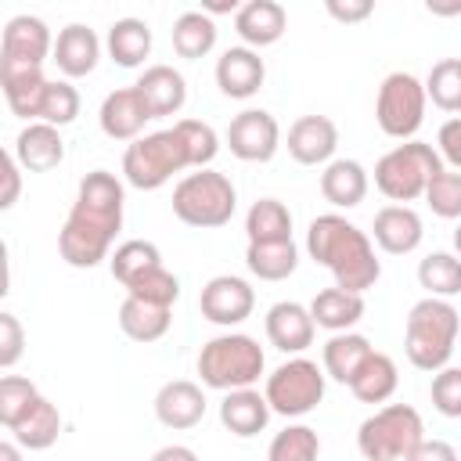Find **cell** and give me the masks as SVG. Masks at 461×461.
Here are the masks:
<instances>
[{"label": "cell", "instance_id": "obj_18", "mask_svg": "<svg viewBox=\"0 0 461 461\" xmlns=\"http://www.w3.org/2000/svg\"><path fill=\"white\" fill-rule=\"evenodd\" d=\"M47 86H50V79L43 76V65H4L0 61V90H4L7 108L18 119L40 122Z\"/></svg>", "mask_w": 461, "mask_h": 461}, {"label": "cell", "instance_id": "obj_2", "mask_svg": "<svg viewBox=\"0 0 461 461\" xmlns=\"http://www.w3.org/2000/svg\"><path fill=\"white\" fill-rule=\"evenodd\" d=\"M306 252L317 267L331 270L335 285L346 292H367L382 277L371 238L339 212H321L306 227Z\"/></svg>", "mask_w": 461, "mask_h": 461}, {"label": "cell", "instance_id": "obj_51", "mask_svg": "<svg viewBox=\"0 0 461 461\" xmlns=\"http://www.w3.org/2000/svg\"><path fill=\"white\" fill-rule=\"evenodd\" d=\"M151 461H198V454L191 447H184V443H169V447H158L151 454Z\"/></svg>", "mask_w": 461, "mask_h": 461}, {"label": "cell", "instance_id": "obj_54", "mask_svg": "<svg viewBox=\"0 0 461 461\" xmlns=\"http://www.w3.org/2000/svg\"><path fill=\"white\" fill-rule=\"evenodd\" d=\"M0 461H22V447L14 439H4L0 443Z\"/></svg>", "mask_w": 461, "mask_h": 461}, {"label": "cell", "instance_id": "obj_35", "mask_svg": "<svg viewBox=\"0 0 461 461\" xmlns=\"http://www.w3.org/2000/svg\"><path fill=\"white\" fill-rule=\"evenodd\" d=\"M245 267L259 281H285L299 267V245L295 241H267L245 249Z\"/></svg>", "mask_w": 461, "mask_h": 461}, {"label": "cell", "instance_id": "obj_40", "mask_svg": "<svg viewBox=\"0 0 461 461\" xmlns=\"http://www.w3.org/2000/svg\"><path fill=\"white\" fill-rule=\"evenodd\" d=\"M267 461H321V436L310 425H285L270 439Z\"/></svg>", "mask_w": 461, "mask_h": 461}, {"label": "cell", "instance_id": "obj_20", "mask_svg": "<svg viewBox=\"0 0 461 461\" xmlns=\"http://www.w3.org/2000/svg\"><path fill=\"white\" fill-rule=\"evenodd\" d=\"M50 58H54V65H58V72L65 79H83L101 61V40H97V32L90 25L68 22L54 40V54Z\"/></svg>", "mask_w": 461, "mask_h": 461}, {"label": "cell", "instance_id": "obj_31", "mask_svg": "<svg viewBox=\"0 0 461 461\" xmlns=\"http://www.w3.org/2000/svg\"><path fill=\"white\" fill-rule=\"evenodd\" d=\"M396 385H400L396 360H393L389 353H378V349H375V353L360 364V371L353 375L349 393H353L360 403H385V400L396 393Z\"/></svg>", "mask_w": 461, "mask_h": 461}, {"label": "cell", "instance_id": "obj_43", "mask_svg": "<svg viewBox=\"0 0 461 461\" xmlns=\"http://www.w3.org/2000/svg\"><path fill=\"white\" fill-rule=\"evenodd\" d=\"M79 90L72 86V79H50L47 86V97H43V108H40V122H50V126H68L76 122L79 115Z\"/></svg>", "mask_w": 461, "mask_h": 461}, {"label": "cell", "instance_id": "obj_29", "mask_svg": "<svg viewBox=\"0 0 461 461\" xmlns=\"http://www.w3.org/2000/svg\"><path fill=\"white\" fill-rule=\"evenodd\" d=\"M104 47H108V58L119 65V68H140L151 54V29L144 18H115L108 25V36H104Z\"/></svg>", "mask_w": 461, "mask_h": 461}, {"label": "cell", "instance_id": "obj_5", "mask_svg": "<svg viewBox=\"0 0 461 461\" xmlns=\"http://www.w3.org/2000/svg\"><path fill=\"white\" fill-rule=\"evenodd\" d=\"M238 209V187L220 169H194L184 173L173 187V216L198 230L227 227Z\"/></svg>", "mask_w": 461, "mask_h": 461}, {"label": "cell", "instance_id": "obj_52", "mask_svg": "<svg viewBox=\"0 0 461 461\" xmlns=\"http://www.w3.org/2000/svg\"><path fill=\"white\" fill-rule=\"evenodd\" d=\"M202 11H205L209 18H212V14H238L241 4H238V0H230V4H227V0H209V4H202Z\"/></svg>", "mask_w": 461, "mask_h": 461}, {"label": "cell", "instance_id": "obj_8", "mask_svg": "<svg viewBox=\"0 0 461 461\" xmlns=\"http://www.w3.org/2000/svg\"><path fill=\"white\" fill-rule=\"evenodd\" d=\"M425 439V421L411 403H385L357 429V450L364 461H403Z\"/></svg>", "mask_w": 461, "mask_h": 461}, {"label": "cell", "instance_id": "obj_14", "mask_svg": "<svg viewBox=\"0 0 461 461\" xmlns=\"http://www.w3.org/2000/svg\"><path fill=\"white\" fill-rule=\"evenodd\" d=\"M151 108L148 101L140 97L137 86H119L112 90L104 101H101V112H97V122H101V133L112 137V140H126L133 144L137 137H144V122H151Z\"/></svg>", "mask_w": 461, "mask_h": 461}, {"label": "cell", "instance_id": "obj_13", "mask_svg": "<svg viewBox=\"0 0 461 461\" xmlns=\"http://www.w3.org/2000/svg\"><path fill=\"white\" fill-rule=\"evenodd\" d=\"M54 54V40L43 18L14 14L0 32V61L4 65H43Z\"/></svg>", "mask_w": 461, "mask_h": 461}, {"label": "cell", "instance_id": "obj_12", "mask_svg": "<svg viewBox=\"0 0 461 461\" xmlns=\"http://www.w3.org/2000/svg\"><path fill=\"white\" fill-rule=\"evenodd\" d=\"M227 148L241 162H270L281 148V126L267 108H245L227 126Z\"/></svg>", "mask_w": 461, "mask_h": 461}, {"label": "cell", "instance_id": "obj_34", "mask_svg": "<svg viewBox=\"0 0 461 461\" xmlns=\"http://www.w3.org/2000/svg\"><path fill=\"white\" fill-rule=\"evenodd\" d=\"M11 436H14V443L22 450H47V447H54L58 436H61V411H58V403L40 396V403L11 429Z\"/></svg>", "mask_w": 461, "mask_h": 461}, {"label": "cell", "instance_id": "obj_48", "mask_svg": "<svg viewBox=\"0 0 461 461\" xmlns=\"http://www.w3.org/2000/svg\"><path fill=\"white\" fill-rule=\"evenodd\" d=\"M324 11L342 25H357L375 14V4L371 0H324Z\"/></svg>", "mask_w": 461, "mask_h": 461}, {"label": "cell", "instance_id": "obj_10", "mask_svg": "<svg viewBox=\"0 0 461 461\" xmlns=\"http://www.w3.org/2000/svg\"><path fill=\"white\" fill-rule=\"evenodd\" d=\"M425 83L411 72H389L375 97V122L393 140H414V133L425 122Z\"/></svg>", "mask_w": 461, "mask_h": 461}, {"label": "cell", "instance_id": "obj_37", "mask_svg": "<svg viewBox=\"0 0 461 461\" xmlns=\"http://www.w3.org/2000/svg\"><path fill=\"white\" fill-rule=\"evenodd\" d=\"M158 263H162L158 245H155V241H144V238H130V241L115 245V252L108 256V270H112V277H115L122 288H126L133 277H140L144 270L158 267Z\"/></svg>", "mask_w": 461, "mask_h": 461}, {"label": "cell", "instance_id": "obj_28", "mask_svg": "<svg viewBox=\"0 0 461 461\" xmlns=\"http://www.w3.org/2000/svg\"><path fill=\"white\" fill-rule=\"evenodd\" d=\"M371 353H375V346L367 342V335H360V331H339V335H331V339L324 342L321 367H324V375H328L331 382L349 385L353 375L360 371V364H364Z\"/></svg>", "mask_w": 461, "mask_h": 461}, {"label": "cell", "instance_id": "obj_21", "mask_svg": "<svg viewBox=\"0 0 461 461\" xmlns=\"http://www.w3.org/2000/svg\"><path fill=\"white\" fill-rule=\"evenodd\" d=\"M155 418L166 429H194L205 418V393L191 378H173L155 393Z\"/></svg>", "mask_w": 461, "mask_h": 461}, {"label": "cell", "instance_id": "obj_11", "mask_svg": "<svg viewBox=\"0 0 461 461\" xmlns=\"http://www.w3.org/2000/svg\"><path fill=\"white\" fill-rule=\"evenodd\" d=\"M198 310L205 321L220 324V328H234L241 321L252 317L256 310V288L238 277V274H216L202 285V295H198Z\"/></svg>", "mask_w": 461, "mask_h": 461}, {"label": "cell", "instance_id": "obj_22", "mask_svg": "<svg viewBox=\"0 0 461 461\" xmlns=\"http://www.w3.org/2000/svg\"><path fill=\"white\" fill-rule=\"evenodd\" d=\"M14 158L25 173H47L65 162V140L61 130L50 122H25L14 137Z\"/></svg>", "mask_w": 461, "mask_h": 461}, {"label": "cell", "instance_id": "obj_24", "mask_svg": "<svg viewBox=\"0 0 461 461\" xmlns=\"http://www.w3.org/2000/svg\"><path fill=\"white\" fill-rule=\"evenodd\" d=\"M270 403L259 389H234L220 400V425L238 436V439H249V436H259L270 421Z\"/></svg>", "mask_w": 461, "mask_h": 461}, {"label": "cell", "instance_id": "obj_47", "mask_svg": "<svg viewBox=\"0 0 461 461\" xmlns=\"http://www.w3.org/2000/svg\"><path fill=\"white\" fill-rule=\"evenodd\" d=\"M436 151H439V158H443L454 173H461V115H454V119H447V122L439 126V133H436Z\"/></svg>", "mask_w": 461, "mask_h": 461}, {"label": "cell", "instance_id": "obj_6", "mask_svg": "<svg viewBox=\"0 0 461 461\" xmlns=\"http://www.w3.org/2000/svg\"><path fill=\"white\" fill-rule=\"evenodd\" d=\"M443 158L432 144L425 140H403L396 148H389L378 162H375V187L393 202V205H407L414 198H425L429 184L436 173H443Z\"/></svg>", "mask_w": 461, "mask_h": 461}, {"label": "cell", "instance_id": "obj_15", "mask_svg": "<svg viewBox=\"0 0 461 461\" xmlns=\"http://www.w3.org/2000/svg\"><path fill=\"white\" fill-rule=\"evenodd\" d=\"M285 148L299 166H328L339 148V126L328 115H299L288 126Z\"/></svg>", "mask_w": 461, "mask_h": 461}, {"label": "cell", "instance_id": "obj_39", "mask_svg": "<svg viewBox=\"0 0 461 461\" xmlns=\"http://www.w3.org/2000/svg\"><path fill=\"white\" fill-rule=\"evenodd\" d=\"M425 94L439 112H461V58H439L425 76Z\"/></svg>", "mask_w": 461, "mask_h": 461}, {"label": "cell", "instance_id": "obj_23", "mask_svg": "<svg viewBox=\"0 0 461 461\" xmlns=\"http://www.w3.org/2000/svg\"><path fill=\"white\" fill-rule=\"evenodd\" d=\"M288 29V11L277 4V0H249L241 4V11L234 14V32L241 36L245 47L259 50V47H270L285 36Z\"/></svg>", "mask_w": 461, "mask_h": 461}, {"label": "cell", "instance_id": "obj_30", "mask_svg": "<svg viewBox=\"0 0 461 461\" xmlns=\"http://www.w3.org/2000/svg\"><path fill=\"white\" fill-rule=\"evenodd\" d=\"M169 324H173L169 306H155V303H144L133 295H126L119 306V328L133 342H158L169 331Z\"/></svg>", "mask_w": 461, "mask_h": 461}, {"label": "cell", "instance_id": "obj_42", "mask_svg": "<svg viewBox=\"0 0 461 461\" xmlns=\"http://www.w3.org/2000/svg\"><path fill=\"white\" fill-rule=\"evenodd\" d=\"M173 130L180 133L184 148H187V158H191V169H209V162L216 158L220 151V137L209 122L202 119H176Z\"/></svg>", "mask_w": 461, "mask_h": 461}, {"label": "cell", "instance_id": "obj_7", "mask_svg": "<svg viewBox=\"0 0 461 461\" xmlns=\"http://www.w3.org/2000/svg\"><path fill=\"white\" fill-rule=\"evenodd\" d=\"M184 169H191V158L173 126L144 133L133 144H126V151H122V180L137 191H158Z\"/></svg>", "mask_w": 461, "mask_h": 461}, {"label": "cell", "instance_id": "obj_41", "mask_svg": "<svg viewBox=\"0 0 461 461\" xmlns=\"http://www.w3.org/2000/svg\"><path fill=\"white\" fill-rule=\"evenodd\" d=\"M126 295L173 310V303L180 299V277H176L173 270H166V263H158V267L144 270L140 277H133V281L126 285Z\"/></svg>", "mask_w": 461, "mask_h": 461}, {"label": "cell", "instance_id": "obj_19", "mask_svg": "<svg viewBox=\"0 0 461 461\" xmlns=\"http://www.w3.org/2000/svg\"><path fill=\"white\" fill-rule=\"evenodd\" d=\"M371 238L389 256H407L421 245L425 223L411 205H382L371 220Z\"/></svg>", "mask_w": 461, "mask_h": 461}, {"label": "cell", "instance_id": "obj_45", "mask_svg": "<svg viewBox=\"0 0 461 461\" xmlns=\"http://www.w3.org/2000/svg\"><path fill=\"white\" fill-rule=\"evenodd\" d=\"M429 396H432V407L443 414V418H461V367H443L432 375V385H429Z\"/></svg>", "mask_w": 461, "mask_h": 461}, {"label": "cell", "instance_id": "obj_16", "mask_svg": "<svg viewBox=\"0 0 461 461\" xmlns=\"http://www.w3.org/2000/svg\"><path fill=\"white\" fill-rule=\"evenodd\" d=\"M263 324H267L270 346L281 349V353H292V357H299L303 349H310L313 346V335H317V324H313L310 306H303L295 299L274 303L267 310V321Z\"/></svg>", "mask_w": 461, "mask_h": 461}, {"label": "cell", "instance_id": "obj_46", "mask_svg": "<svg viewBox=\"0 0 461 461\" xmlns=\"http://www.w3.org/2000/svg\"><path fill=\"white\" fill-rule=\"evenodd\" d=\"M25 353V328L14 313H0V367L11 371L18 364V357Z\"/></svg>", "mask_w": 461, "mask_h": 461}, {"label": "cell", "instance_id": "obj_55", "mask_svg": "<svg viewBox=\"0 0 461 461\" xmlns=\"http://www.w3.org/2000/svg\"><path fill=\"white\" fill-rule=\"evenodd\" d=\"M454 252L461 256V220H457V227H454Z\"/></svg>", "mask_w": 461, "mask_h": 461}, {"label": "cell", "instance_id": "obj_9", "mask_svg": "<svg viewBox=\"0 0 461 461\" xmlns=\"http://www.w3.org/2000/svg\"><path fill=\"white\" fill-rule=\"evenodd\" d=\"M324 389H328V375H324V367H317V360H310V357H288L285 364H277L267 375L263 396H267V403H270L274 414H281V418H303L313 407H321Z\"/></svg>", "mask_w": 461, "mask_h": 461}, {"label": "cell", "instance_id": "obj_53", "mask_svg": "<svg viewBox=\"0 0 461 461\" xmlns=\"http://www.w3.org/2000/svg\"><path fill=\"white\" fill-rule=\"evenodd\" d=\"M429 14H439V18H450V14H461V0H450V4H439V0H429L425 4Z\"/></svg>", "mask_w": 461, "mask_h": 461}, {"label": "cell", "instance_id": "obj_26", "mask_svg": "<svg viewBox=\"0 0 461 461\" xmlns=\"http://www.w3.org/2000/svg\"><path fill=\"white\" fill-rule=\"evenodd\" d=\"M371 176L357 158H331L321 173V194L324 202H331L335 209H353L367 198Z\"/></svg>", "mask_w": 461, "mask_h": 461}, {"label": "cell", "instance_id": "obj_17", "mask_svg": "<svg viewBox=\"0 0 461 461\" xmlns=\"http://www.w3.org/2000/svg\"><path fill=\"white\" fill-rule=\"evenodd\" d=\"M216 86L223 97H234V101H245L252 94H259L263 79H267V65L259 58V50L252 47H227L220 58H216Z\"/></svg>", "mask_w": 461, "mask_h": 461}, {"label": "cell", "instance_id": "obj_44", "mask_svg": "<svg viewBox=\"0 0 461 461\" xmlns=\"http://www.w3.org/2000/svg\"><path fill=\"white\" fill-rule=\"evenodd\" d=\"M425 202L439 220H461V173L454 169L436 173L425 191Z\"/></svg>", "mask_w": 461, "mask_h": 461}, {"label": "cell", "instance_id": "obj_27", "mask_svg": "<svg viewBox=\"0 0 461 461\" xmlns=\"http://www.w3.org/2000/svg\"><path fill=\"white\" fill-rule=\"evenodd\" d=\"M310 313H313V324L324 328V331H331V335L353 331V324L364 317V295L331 285V288H321L310 299Z\"/></svg>", "mask_w": 461, "mask_h": 461}, {"label": "cell", "instance_id": "obj_4", "mask_svg": "<svg viewBox=\"0 0 461 461\" xmlns=\"http://www.w3.org/2000/svg\"><path fill=\"white\" fill-rule=\"evenodd\" d=\"M263 371H267V353L245 331H223L198 349V378L205 389L216 393L252 389Z\"/></svg>", "mask_w": 461, "mask_h": 461}, {"label": "cell", "instance_id": "obj_32", "mask_svg": "<svg viewBox=\"0 0 461 461\" xmlns=\"http://www.w3.org/2000/svg\"><path fill=\"white\" fill-rule=\"evenodd\" d=\"M245 234L249 245H267V241H292V212L277 198H259L245 212Z\"/></svg>", "mask_w": 461, "mask_h": 461}, {"label": "cell", "instance_id": "obj_50", "mask_svg": "<svg viewBox=\"0 0 461 461\" xmlns=\"http://www.w3.org/2000/svg\"><path fill=\"white\" fill-rule=\"evenodd\" d=\"M403 461H457V450L447 443V439H421Z\"/></svg>", "mask_w": 461, "mask_h": 461}, {"label": "cell", "instance_id": "obj_38", "mask_svg": "<svg viewBox=\"0 0 461 461\" xmlns=\"http://www.w3.org/2000/svg\"><path fill=\"white\" fill-rule=\"evenodd\" d=\"M40 403V389L25 375H4L0 378V425L11 432L32 407Z\"/></svg>", "mask_w": 461, "mask_h": 461}, {"label": "cell", "instance_id": "obj_25", "mask_svg": "<svg viewBox=\"0 0 461 461\" xmlns=\"http://www.w3.org/2000/svg\"><path fill=\"white\" fill-rule=\"evenodd\" d=\"M133 86L140 90V97L148 101V108H151L155 119L176 115V112L184 108V101H187V79H184L173 65H148V68L137 76Z\"/></svg>", "mask_w": 461, "mask_h": 461}, {"label": "cell", "instance_id": "obj_36", "mask_svg": "<svg viewBox=\"0 0 461 461\" xmlns=\"http://www.w3.org/2000/svg\"><path fill=\"white\" fill-rule=\"evenodd\" d=\"M418 285L436 299L461 295V256L457 252H429L418 263Z\"/></svg>", "mask_w": 461, "mask_h": 461}, {"label": "cell", "instance_id": "obj_49", "mask_svg": "<svg viewBox=\"0 0 461 461\" xmlns=\"http://www.w3.org/2000/svg\"><path fill=\"white\" fill-rule=\"evenodd\" d=\"M4 194H0V209H11L18 202V191H22V166L14 158V151H4Z\"/></svg>", "mask_w": 461, "mask_h": 461}, {"label": "cell", "instance_id": "obj_33", "mask_svg": "<svg viewBox=\"0 0 461 461\" xmlns=\"http://www.w3.org/2000/svg\"><path fill=\"white\" fill-rule=\"evenodd\" d=\"M169 40H173V50L180 58L198 61L216 47V22L205 11H184V14H176Z\"/></svg>", "mask_w": 461, "mask_h": 461}, {"label": "cell", "instance_id": "obj_1", "mask_svg": "<svg viewBox=\"0 0 461 461\" xmlns=\"http://www.w3.org/2000/svg\"><path fill=\"white\" fill-rule=\"evenodd\" d=\"M122 205H126V187L115 173L108 169H90L79 187L76 202L58 230V252L68 267L90 270L101 259L112 256V241L122 230Z\"/></svg>", "mask_w": 461, "mask_h": 461}, {"label": "cell", "instance_id": "obj_3", "mask_svg": "<svg viewBox=\"0 0 461 461\" xmlns=\"http://www.w3.org/2000/svg\"><path fill=\"white\" fill-rule=\"evenodd\" d=\"M457 328L461 313L450 299L425 295L411 306L407 324H403V353L418 371H443L454 357L457 346Z\"/></svg>", "mask_w": 461, "mask_h": 461}]
</instances>
